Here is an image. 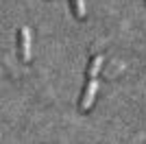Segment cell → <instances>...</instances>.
<instances>
[{
	"instance_id": "cell-1",
	"label": "cell",
	"mask_w": 146,
	"mask_h": 144,
	"mask_svg": "<svg viewBox=\"0 0 146 144\" xmlns=\"http://www.w3.org/2000/svg\"><path fill=\"white\" fill-rule=\"evenodd\" d=\"M18 55L22 61L31 59V31H29V26H22L18 31Z\"/></svg>"
},
{
	"instance_id": "cell-2",
	"label": "cell",
	"mask_w": 146,
	"mask_h": 144,
	"mask_svg": "<svg viewBox=\"0 0 146 144\" xmlns=\"http://www.w3.org/2000/svg\"><path fill=\"white\" fill-rule=\"evenodd\" d=\"M98 92V81L96 79H90L85 85V92H83V98H81V109L83 111H87V109L94 105V96H96Z\"/></svg>"
},
{
	"instance_id": "cell-3",
	"label": "cell",
	"mask_w": 146,
	"mask_h": 144,
	"mask_svg": "<svg viewBox=\"0 0 146 144\" xmlns=\"http://www.w3.org/2000/svg\"><path fill=\"white\" fill-rule=\"evenodd\" d=\"M100 66H103V55H94L92 61H90V66H87V81H90V79H96Z\"/></svg>"
},
{
	"instance_id": "cell-4",
	"label": "cell",
	"mask_w": 146,
	"mask_h": 144,
	"mask_svg": "<svg viewBox=\"0 0 146 144\" xmlns=\"http://www.w3.org/2000/svg\"><path fill=\"white\" fill-rule=\"evenodd\" d=\"M76 18H85V0H70Z\"/></svg>"
}]
</instances>
